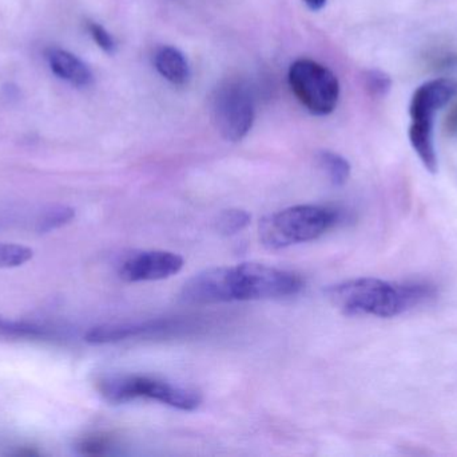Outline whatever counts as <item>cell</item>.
Returning a JSON list of instances; mask_svg holds the SVG:
<instances>
[{
    "mask_svg": "<svg viewBox=\"0 0 457 457\" xmlns=\"http://www.w3.org/2000/svg\"><path fill=\"white\" fill-rule=\"evenodd\" d=\"M0 340L56 343L62 341V333L47 325L0 316Z\"/></svg>",
    "mask_w": 457,
    "mask_h": 457,
    "instance_id": "11",
    "label": "cell"
},
{
    "mask_svg": "<svg viewBox=\"0 0 457 457\" xmlns=\"http://www.w3.org/2000/svg\"><path fill=\"white\" fill-rule=\"evenodd\" d=\"M88 30H90L91 37H93V39L96 40V45H98L102 50L109 54L115 53V50H117V43H115L112 35L110 34L104 26L91 21V23L88 24Z\"/></svg>",
    "mask_w": 457,
    "mask_h": 457,
    "instance_id": "19",
    "label": "cell"
},
{
    "mask_svg": "<svg viewBox=\"0 0 457 457\" xmlns=\"http://www.w3.org/2000/svg\"><path fill=\"white\" fill-rule=\"evenodd\" d=\"M254 117V98L244 83L228 80L216 89L212 97V120L227 141L245 139Z\"/></svg>",
    "mask_w": 457,
    "mask_h": 457,
    "instance_id": "6",
    "label": "cell"
},
{
    "mask_svg": "<svg viewBox=\"0 0 457 457\" xmlns=\"http://www.w3.org/2000/svg\"><path fill=\"white\" fill-rule=\"evenodd\" d=\"M289 85L298 101L314 115H328L340 98V83L332 70L312 59H298L289 69Z\"/></svg>",
    "mask_w": 457,
    "mask_h": 457,
    "instance_id": "5",
    "label": "cell"
},
{
    "mask_svg": "<svg viewBox=\"0 0 457 457\" xmlns=\"http://www.w3.org/2000/svg\"><path fill=\"white\" fill-rule=\"evenodd\" d=\"M32 252L29 247L21 244L0 243V268H13L23 266L31 259Z\"/></svg>",
    "mask_w": 457,
    "mask_h": 457,
    "instance_id": "15",
    "label": "cell"
},
{
    "mask_svg": "<svg viewBox=\"0 0 457 457\" xmlns=\"http://www.w3.org/2000/svg\"><path fill=\"white\" fill-rule=\"evenodd\" d=\"M303 289L298 274L261 263L208 268L185 284L181 300L187 305L282 300Z\"/></svg>",
    "mask_w": 457,
    "mask_h": 457,
    "instance_id": "1",
    "label": "cell"
},
{
    "mask_svg": "<svg viewBox=\"0 0 457 457\" xmlns=\"http://www.w3.org/2000/svg\"><path fill=\"white\" fill-rule=\"evenodd\" d=\"M75 217V211L70 207H56L43 215L42 219L37 222V230L40 233H51L58 230L63 225L69 224Z\"/></svg>",
    "mask_w": 457,
    "mask_h": 457,
    "instance_id": "16",
    "label": "cell"
},
{
    "mask_svg": "<svg viewBox=\"0 0 457 457\" xmlns=\"http://www.w3.org/2000/svg\"><path fill=\"white\" fill-rule=\"evenodd\" d=\"M184 327V322L173 321V319L104 324L88 330L86 333L85 340L91 345H109V343H117L120 341L131 340V338L179 332Z\"/></svg>",
    "mask_w": 457,
    "mask_h": 457,
    "instance_id": "8",
    "label": "cell"
},
{
    "mask_svg": "<svg viewBox=\"0 0 457 457\" xmlns=\"http://www.w3.org/2000/svg\"><path fill=\"white\" fill-rule=\"evenodd\" d=\"M436 287L428 282H391L357 278L328 287V300L345 316L395 318L436 297Z\"/></svg>",
    "mask_w": 457,
    "mask_h": 457,
    "instance_id": "2",
    "label": "cell"
},
{
    "mask_svg": "<svg viewBox=\"0 0 457 457\" xmlns=\"http://www.w3.org/2000/svg\"><path fill=\"white\" fill-rule=\"evenodd\" d=\"M343 220L340 209L328 206H295L263 217L258 225L261 243L270 250L287 249L321 238Z\"/></svg>",
    "mask_w": 457,
    "mask_h": 457,
    "instance_id": "3",
    "label": "cell"
},
{
    "mask_svg": "<svg viewBox=\"0 0 457 457\" xmlns=\"http://www.w3.org/2000/svg\"><path fill=\"white\" fill-rule=\"evenodd\" d=\"M181 255L170 251H137L129 254L118 267V275L128 284L163 281L184 268Z\"/></svg>",
    "mask_w": 457,
    "mask_h": 457,
    "instance_id": "7",
    "label": "cell"
},
{
    "mask_svg": "<svg viewBox=\"0 0 457 457\" xmlns=\"http://www.w3.org/2000/svg\"><path fill=\"white\" fill-rule=\"evenodd\" d=\"M319 164L336 187H343L351 176V164L338 153L322 150L319 155Z\"/></svg>",
    "mask_w": 457,
    "mask_h": 457,
    "instance_id": "13",
    "label": "cell"
},
{
    "mask_svg": "<svg viewBox=\"0 0 457 457\" xmlns=\"http://www.w3.org/2000/svg\"><path fill=\"white\" fill-rule=\"evenodd\" d=\"M98 392L110 404H128L136 400H153L174 410L193 412L203 404L195 389L142 375H112L99 380Z\"/></svg>",
    "mask_w": 457,
    "mask_h": 457,
    "instance_id": "4",
    "label": "cell"
},
{
    "mask_svg": "<svg viewBox=\"0 0 457 457\" xmlns=\"http://www.w3.org/2000/svg\"><path fill=\"white\" fill-rule=\"evenodd\" d=\"M365 88L372 97L383 98L389 93L392 88V80L388 74L380 70H370L365 74Z\"/></svg>",
    "mask_w": 457,
    "mask_h": 457,
    "instance_id": "18",
    "label": "cell"
},
{
    "mask_svg": "<svg viewBox=\"0 0 457 457\" xmlns=\"http://www.w3.org/2000/svg\"><path fill=\"white\" fill-rule=\"evenodd\" d=\"M46 58L54 74L58 75L61 80L78 88H87L93 83L94 75L90 67L70 51L56 47L48 48Z\"/></svg>",
    "mask_w": 457,
    "mask_h": 457,
    "instance_id": "10",
    "label": "cell"
},
{
    "mask_svg": "<svg viewBox=\"0 0 457 457\" xmlns=\"http://www.w3.org/2000/svg\"><path fill=\"white\" fill-rule=\"evenodd\" d=\"M114 447V440L107 435H88L77 443V451L80 455H106Z\"/></svg>",
    "mask_w": 457,
    "mask_h": 457,
    "instance_id": "17",
    "label": "cell"
},
{
    "mask_svg": "<svg viewBox=\"0 0 457 457\" xmlns=\"http://www.w3.org/2000/svg\"><path fill=\"white\" fill-rule=\"evenodd\" d=\"M303 3H305L312 11H320L327 4V0H303Z\"/></svg>",
    "mask_w": 457,
    "mask_h": 457,
    "instance_id": "20",
    "label": "cell"
},
{
    "mask_svg": "<svg viewBox=\"0 0 457 457\" xmlns=\"http://www.w3.org/2000/svg\"><path fill=\"white\" fill-rule=\"evenodd\" d=\"M250 216L245 209H225L217 219V230L225 236L236 235L249 225Z\"/></svg>",
    "mask_w": 457,
    "mask_h": 457,
    "instance_id": "14",
    "label": "cell"
},
{
    "mask_svg": "<svg viewBox=\"0 0 457 457\" xmlns=\"http://www.w3.org/2000/svg\"><path fill=\"white\" fill-rule=\"evenodd\" d=\"M457 94L456 80L436 78L419 86L411 98V123L435 128V115Z\"/></svg>",
    "mask_w": 457,
    "mask_h": 457,
    "instance_id": "9",
    "label": "cell"
},
{
    "mask_svg": "<svg viewBox=\"0 0 457 457\" xmlns=\"http://www.w3.org/2000/svg\"><path fill=\"white\" fill-rule=\"evenodd\" d=\"M154 64L157 72L173 85H187L192 77L187 56L171 46H162L155 51Z\"/></svg>",
    "mask_w": 457,
    "mask_h": 457,
    "instance_id": "12",
    "label": "cell"
}]
</instances>
